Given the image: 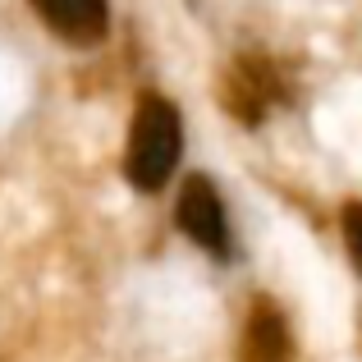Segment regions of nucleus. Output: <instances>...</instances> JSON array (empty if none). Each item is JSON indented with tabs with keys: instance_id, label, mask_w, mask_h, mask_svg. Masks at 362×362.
<instances>
[{
	"instance_id": "1",
	"label": "nucleus",
	"mask_w": 362,
	"mask_h": 362,
	"mask_svg": "<svg viewBox=\"0 0 362 362\" xmlns=\"http://www.w3.org/2000/svg\"><path fill=\"white\" fill-rule=\"evenodd\" d=\"M184 151V119L179 106L156 92L138 97L133 106V124H129V142H124V179L142 193H156L170 184Z\"/></svg>"
},
{
	"instance_id": "2",
	"label": "nucleus",
	"mask_w": 362,
	"mask_h": 362,
	"mask_svg": "<svg viewBox=\"0 0 362 362\" xmlns=\"http://www.w3.org/2000/svg\"><path fill=\"white\" fill-rule=\"evenodd\" d=\"M179 230L188 234L202 252L230 257V221H225V202L206 175L184 179L179 188Z\"/></svg>"
},
{
	"instance_id": "3",
	"label": "nucleus",
	"mask_w": 362,
	"mask_h": 362,
	"mask_svg": "<svg viewBox=\"0 0 362 362\" xmlns=\"http://www.w3.org/2000/svg\"><path fill=\"white\" fill-rule=\"evenodd\" d=\"M275 97H280L275 69L266 60H257V55H239L221 78V106L239 124H262L266 106H271Z\"/></svg>"
},
{
	"instance_id": "4",
	"label": "nucleus",
	"mask_w": 362,
	"mask_h": 362,
	"mask_svg": "<svg viewBox=\"0 0 362 362\" xmlns=\"http://www.w3.org/2000/svg\"><path fill=\"white\" fill-rule=\"evenodd\" d=\"M37 18L69 46H97L110 28L106 0H33Z\"/></svg>"
},
{
	"instance_id": "5",
	"label": "nucleus",
	"mask_w": 362,
	"mask_h": 362,
	"mask_svg": "<svg viewBox=\"0 0 362 362\" xmlns=\"http://www.w3.org/2000/svg\"><path fill=\"white\" fill-rule=\"evenodd\" d=\"M293 358V335L289 321L275 303H257L243 321V339H239V362H289Z\"/></svg>"
},
{
	"instance_id": "6",
	"label": "nucleus",
	"mask_w": 362,
	"mask_h": 362,
	"mask_svg": "<svg viewBox=\"0 0 362 362\" xmlns=\"http://www.w3.org/2000/svg\"><path fill=\"white\" fill-rule=\"evenodd\" d=\"M344 243H349V257L362 271V202H349L344 206Z\"/></svg>"
}]
</instances>
